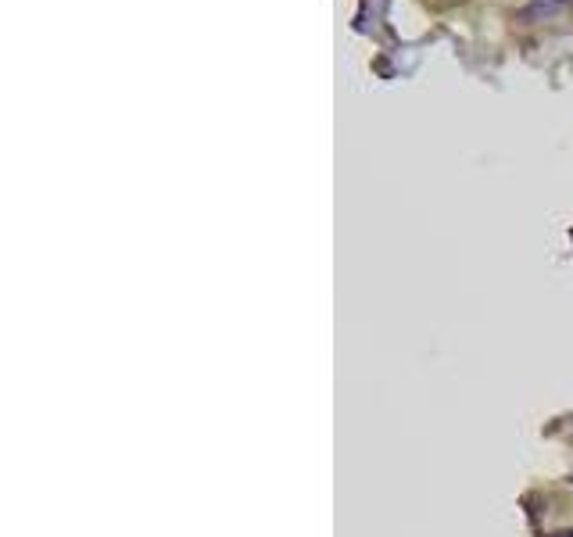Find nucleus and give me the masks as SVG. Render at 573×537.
I'll list each match as a JSON object with an SVG mask.
<instances>
[]
</instances>
